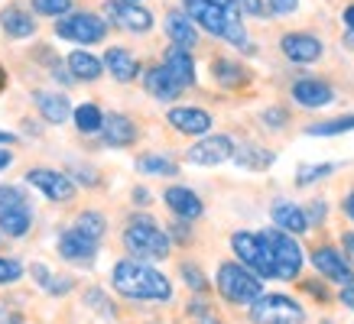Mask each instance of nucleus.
I'll return each mask as SVG.
<instances>
[{
	"label": "nucleus",
	"instance_id": "1",
	"mask_svg": "<svg viewBox=\"0 0 354 324\" xmlns=\"http://www.w3.org/2000/svg\"><path fill=\"white\" fill-rule=\"evenodd\" d=\"M111 285L118 295L130 302H169L172 298V282L160 270L147 266L143 259H120L114 272H111Z\"/></svg>",
	"mask_w": 354,
	"mask_h": 324
},
{
	"label": "nucleus",
	"instance_id": "2",
	"mask_svg": "<svg viewBox=\"0 0 354 324\" xmlns=\"http://www.w3.org/2000/svg\"><path fill=\"white\" fill-rule=\"evenodd\" d=\"M124 247L133 259H166L172 247L169 230H162L153 217H130L124 227Z\"/></svg>",
	"mask_w": 354,
	"mask_h": 324
},
{
	"label": "nucleus",
	"instance_id": "3",
	"mask_svg": "<svg viewBox=\"0 0 354 324\" xmlns=\"http://www.w3.org/2000/svg\"><path fill=\"white\" fill-rule=\"evenodd\" d=\"M215 285L221 292V298H227L231 305H250L263 295V282L254 270H247L244 263H221L215 276Z\"/></svg>",
	"mask_w": 354,
	"mask_h": 324
},
{
	"label": "nucleus",
	"instance_id": "4",
	"mask_svg": "<svg viewBox=\"0 0 354 324\" xmlns=\"http://www.w3.org/2000/svg\"><path fill=\"white\" fill-rule=\"evenodd\" d=\"M32 227V211L30 198L13 188V185H0V234L10 240H20L30 234Z\"/></svg>",
	"mask_w": 354,
	"mask_h": 324
},
{
	"label": "nucleus",
	"instance_id": "5",
	"mask_svg": "<svg viewBox=\"0 0 354 324\" xmlns=\"http://www.w3.org/2000/svg\"><path fill=\"white\" fill-rule=\"evenodd\" d=\"M231 250L237 253V263H244L247 270H254L260 279H277V263L270 253L267 240L250 230H237L231 234Z\"/></svg>",
	"mask_w": 354,
	"mask_h": 324
},
{
	"label": "nucleus",
	"instance_id": "6",
	"mask_svg": "<svg viewBox=\"0 0 354 324\" xmlns=\"http://www.w3.org/2000/svg\"><path fill=\"white\" fill-rule=\"evenodd\" d=\"M260 237L267 240L273 263H277V279H296L302 272V247L296 243V234H286L279 227H267L260 230Z\"/></svg>",
	"mask_w": 354,
	"mask_h": 324
},
{
	"label": "nucleus",
	"instance_id": "7",
	"mask_svg": "<svg viewBox=\"0 0 354 324\" xmlns=\"http://www.w3.org/2000/svg\"><path fill=\"white\" fill-rule=\"evenodd\" d=\"M250 321L254 324H306V308L290 295H260L250 305Z\"/></svg>",
	"mask_w": 354,
	"mask_h": 324
},
{
	"label": "nucleus",
	"instance_id": "8",
	"mask_svg": "<svg viewBox=\"0 0 354 324\" xmlns=\"http://www.w3.org/2000/svg\"><path fill=\"white\" fill-rule=\"evenodd\" d=\"M55 32H59L62 39L91 45V43H101V39L108 36V20H101L97 13H88V10L65 13V17H59V23H55Z\"/></svg>",
	"mask_w": 354,
	"mask_h": 324
},
{
	"label": "nucleus",
	"instance_id": "9",
	"mask_svg": "<svg viewBox=\"0 0 354 324\" xmlns=\"http://www.w3.org/2000/svg\"><path fill=\"white\" fill-rule=\"evenodd\" d=\"M26 185L39 188V192H43L49 201H55V205H68V201L75 198V182H72V179H68L65 172L43 169V165L26 172Z\"/></svg>",
	"mask_w": 354,
	"mask_h": 324
},
{
	"label": "nucleus",
	"instance_id": "10",
	"mask_svg": "<svg viewBox=\"0 0 354 324\" xmlns=\"http://www.w3.org/2000/svg\"><path fill=\"white\" fill-rule=\"evenodd\" d=\"M234 150L237 146L231 136H225V133H205L202 140L185 152V159L192 165H221V162L234 159Z\"/></svg>",
	"mask_w": 354,
	"mask_h": 324
},
{
	"label": "nucleus",
	"instance_id": "11",
	"mask_svg": "<svg viewBox=\"0 0 354 324\" xmlns=\"http://www.w3.org/2000/svg\"><path fill=\"white\" fill-rule=\"evenodd\" d=\"M183 10L195 20V26H202L205 32L221 36V39H225L231 17L237 13V10H227V7H218V3H212V0H183Z\"/></svg>",
	"mask_w": 354,
	"mask_h": 324
},
{
	"label": "nucleus",
	"instance_id": "12",
	"mask_svg": "<svg viewBox=\"0 0 354 324\" xmlns=\"http://www.w3.org/2000/svg\"><path fill=\"white\" fill-rule=\"evenodd\" d=\"M104 17L127 32H150L153 30V13L143 10L140 3H127V0H108V3H104Z\"/></svg>",
	"mask_w": 354,
	"mask_h": 324
},
{
	"label": "nucleus",
	"instance_id": "13",
	"mask_svg": "<svg viewBox=\"0 0 354 324\" xmlns=\"http://www.w3.org/2000/svg\"><path fill=\"white\" fill-rule=\"evenodd\" d=\"M312 266L322 272L325 279L338 282V285H348V282H354V266H351V259L344 256V250L315 247V250H312Z\"/></svg>",
	"mask_w": 354,
	"mask_h": 324
},
{
	"label": "nucleus",
	"instance_id": "14",
	"mask_svg": "<svg viewBox=\"0 0 354 324\" xmlns=\"http://www.w3.org/2000/svg\"><path fill=\"white\" fill-rule=\"evenodd\" d=\"M279 49L283 55L296 65H309V62H319L325 52V45L319 36H312V32H286L283 39H279Z\"/></svg>",
	"mask_w": 354,
	"mask_h": 324
},
{
	"label": "nucleus",
	"instance_id": "15",
	"mask_svg": "<svg viewBox=\"0 0 354 324\" xmlns=\"http://www.w3.org/2000/svg\"><path fill=\"white\" fill-rule=\"evenodd\" d=\"M59 256L65 263H75V266H91L97 259V243L88 240L85 234H78L75 227H68V230H62V237H59Z\"/></svg>",
	"mask_w": 354,
	"mask_h": 324
},
{
	"label": "nucleus",
	"instance_id": "16",
	"mask_svg": "<svg viewBox=\"0 0 354 324\" xmlns=\"http://www.w3.org/2000/svg\"><path fill=\"white\" fill-rule=\"evenodd\" d=\"M166 123H172V130H179L185 136H205L215 120L202 108H172L169 114H166Z\"/></svg>",
	"mask_w": 354,
	"mask_h": 324
},
{
	"label": "nucleus",
	"instance_id": "17",
	"mask_svg": "<svg viewBox=\"0 0 354 324\" xmlns=\"http://www.w3.org/2000/svg\"><path fill=\"white\" fill-rule=\"evenodd\" d=\"M292 101L299 104V108L306 110H319V108H328L335 101V91L325 81H319V78H299L296 85H292Z\"/></svg>",
	"mask_w": 354,
	"mask_h": 324
},
{
	"label": "nucleus",
	"instance_id": "18",
	"mask_svg": "<svg viewBox=\"0 0 354 324\" xmlns=\"http://www.w3.org/2000/svg\"><path fill=\"white\" fill-rule=\"evenodd\" d=\"M162 201H166V207H169L172 214L183 217V221H198V217L205 214L202 198H198L192 188H185V185H172V188H166Z\"/></svg>",
	"mask_w": 354,
	"mask_h": 324
},
{
	"label": "nucleus",
	"instance_id": "19",
	"mask_svg": "<svg viewBox=\"0 0 354 324\" xmlns=\"http://www.w3.org/2000/svg\"><path fill=\"white\" fill-rule=\"evenodd\" d=\"M101 140L111 150H124V146H133L137 143V123L127 117V114H108L104 117V127H101Z\"/></svg>",
	"mask_w": 354,
	"mask_h": 324
},
{
	"label": "nucleus",
	"instance_id": "20",
	"mask_svg": "<svg viewBox=\"0 0 354 324\" xmlns=\"http://www.w3.org/2000/svg\"><path fill=\"white\" fill-rule=\"evenodd\" d=\"M270 217H273V224L279 227V230H286V234H306L309 230V217H306V207L292 205V201H286V198H277L273 201V207H270Z\"/></svg>",
	"mask_w": 354,
	"mask_h": 324
},
{
	"label": "nucleus",
	"instance_id": "21",
	"mask_svg": "<svg viewBox=\"0 0 354 324\" xmlns=\"http://www.w3.org/2000/svg\"><path fill=\"white\" fill-rule=\"evenodd\" d=\"M162 65L169 68V75L179 81L183 88H192L195 85V59H192V49H185V45H176L172 43L162 55Z\"/></svg>",
	"mask_w": 354,
	"mask_h": 324
},
{
	"label": "nucleus",
	"instance_id": "22",
	"mask_svg": "<svg viewBox=\"0 0 354 324\" xmlns=\"http://www.w3.org/2000/svg\"><path fill=\"white\" fill-rule=\"evenodd\" d=\"M143 88H147L150 97H156V101H176V97L183 94V85L169 75V68H166V65H153V68H147V75H143Z\"/></svg>",
	"mask_w": 354,
	"mask_h": 324
},
{
	"label": "nucleus",
	"instance_id": "23",
	"mask_svg": "<svg viewBox=\"0 0 354 324\" xmlns=\"http://www.w3.org/2000/svg\"><path fill=\"white\" fill-rule=\"evenodd\" d=\"M162 26H166V36H169L176 45H185V49L198 45V30H195V20L185 10H169Z\"/></svg>",
	"mask_w": 354,
	"mask_h": 324
},
{
	"label": "nucleus",
	"instance_id": "24",
	"mask_svg": "<svg viewBox=\"0 0 354 324\" xmlns=\"http://www.w3.org/2000/svg\"><path fill=\"white\" fill-rule=\"evenodd\" d=\"M36 108H39L46 123H55V127L75 114V110H72V101L65 94H59V91H36Z\"/></svg>",
	"mask_w": 354,
	"mask_h": 324
},
{
	"label": "nucleus",
	"instance_id": "25",
	"mask_svg": "<svg viewBox=\"0 0 354 324\" xmlns=\"http://www.w3.org/2000/svg\"><path fill=\"white\" fill-rule=\"evenodd\" d=\"M104 68H108V75L114 78V81H120V85H127V81H133L140 72L137 59H133V52H127V49H120V45H111L108 52H104Z\"/></svg>",
	"mask_w": 354,
	"mask_h": 324
},
{
	"label": "nucleus",
	"instance_id": "26",
	"mask_svg": "<svg viewBox=\"0 0 354 324\" xmlns=\"http://www.w3.org/2000/svg\"><path fill=\"white\" fill-rule=\"evenodd\" d=\"M0 30L7 32L10 39H26L36 32V20L23 7H3L0 10Z\"/></svg>",
	"mask_w": 354,
	"mask_h": 324
},
{
	"label": "nucleus",
	"instance_id": "27",
	"mask_svg": "<svg viewBox=\"0 0 354 324\" xmlns=\"http://www.w3.org/2000/svg\"><path fill=\"white\" fill-rule=\"evenodd\" d=\"M65 65L72 68L75 81H97V78L104 75V59H95V55L85 52V49H75V52H68Z\"/></svg>",
	"mask_w": 354,
	"mask_h": 324
},
{
	"label": "nucleus",
	"instance_id": "28",
	"mask_svg": "<svg viewBox=\"0 0 354 324\" xmlns=\"http://www.w3.org/2000/svg\"><path fill=\"white\" fill-rule=\"evenodd\" d=\"M234 162L247 172H263L273 165V152L263 150V146H254V143H244L234 150Z\"/></svg>",
	"mask_w": 354,
	"mask_h": 324
},
{
	"label": "nucleus",
	"instance_id": "29",
	"mask_svg": "<svg viewBox=\"0 0 354 324\" xmlns=\"http://www.w3.org/2000/svg\"><path fill=\"white\" fill-rule=\"evenodd\" d=\"M212 75H215L218 85H225V88H237L247 81V72L237 62H231V59H215L212 62Z\"/></svg>",
	"mask_w": 354,
	"mask_h": 324
},
{
	"label": "nucleus",
	"instance_id": "30",
	"mask_svg": "<svg viewBox=\"0 0 354 324\" xmlns=\"http://www.w3.org/2000/svg\"><path fill=\"white\" fill-rule=\"evenodd\" d=\"M72 117H75L78 133H85V136L101 133V127H104V110L97 108V104H82V108H75Z\"/></svg>",
	"mask_w": 354,
	"mask_h": 324
},
{
	"label": "nucleus",
	"instance_id": "31",
	"mask_svg": "<svg viewBox=\"0 0 354 324\" xmlns=\"http://www.w3.org/2000/svg\"><path fill=\"white\" fill-rule=\"evenodd\" d=\"M78 230V234H85L88 240H101L104 234H108V221H104V214L101 211H82V214L75 217V224H72Z\"/></svg>",
	"mask_w": 354,
	"mask_h": 324
},
{
	"label": "nucleus",
	"instance_id": "32",
	"mask_svg": "<svg viewBox=\"0 0 354 324\" xmlns=\"http://www.w3.org/2000/svg\"><path fill=\"white\" fill-rule=\"evenodd\" d=\"M354 130V114H344V117H332V120H319L306 127V136H338V133H351Z\"/></svg>",
	"mask_w": 354,
	"mask_h": 324
},
{
	"label": "nucleus",
	"instance_id": "33",
	"mask_svg": "<svg viewBox=\"0 0 354 324\" xmlns=\"http://www.w3.org/2000/svg\"><path fill=\"white\" fill-rule=\"evenodd\" d=\"M137 169L143 175H162V179H169V175H179V165L166 156H156V152H147V156H140L137 159Z\"/></svg>",
	"mask_w": 354,
	"mask_h": 324
},
{
	"label": "nucleus",
	"instance_id": "34",
	"mask_svg": "<svg viewBox=\"0 0 354 324\" xmlns=\"http://www.w3.org/2000/svg\"><path fill=\"white\" fill-rule=\"evenodd\" d=\"M338 165L335 162H319V165H299V172H296V185H312L325 179V175H332Z\"/></svg>",
	"mask_w": 354,
	"mask_h": 324
},
{
	"label": "nucleus",
	"instance_id": "35",
	"mask_svg": "<svg viewBox=\"0 0 354 324\" xmlns=\"http://www.w3.org/2000/svg\"><path fill=\"white\" fill-rule=\"evenodd\" d=\"M32 10L39 13V17H65V13H72V0H32Z\"/></svg>",
	"mask_w": 354,
	"mask_h": 324
},
{
	"label": "nucleus",
	"instance_id": "36",
	"mask_svg": "<svg viewBox=\"0 0 354 324\" xmlns=\"http://www.w3.org/2000/svg\"><path fill=\"white\" fill-rule=\"evenodd\" d=\"M23 279V263L13 256H0V285H13Z\"/></svg>",
	"mask_w": 354,
	"mask_h": 324
},
{
	"label": "nucleus",
	"instance_id": "37",
	"mask_svg": "<svg viewBox=\"0 0 354 324\" xmlns=\"http://www.w3.org/2000/svg\"><path fill=\"white\" fill-rule=\"evenodd\" d=\"M183 279H185V285L192 292H208V279H205V272L198 270V266H192V263H183Z\"/></svg>",
	"mask_w": 354,
	"mask_h": 324
},
{
	"label": "nucleus",
	"instance_id": "38",
	"mask_svg": "<svg viewBox=\"0 0 354 324\" xmlns=\"http://www.w3.org/2000/svg\"><path fill=\"white\" fill-rule=\"evenodd\" d=\"M85 305H91L97 314H114V305H111V298L101 289H88L85 292Z\"/></svg>",
	"mask_w": 354,
	"mask_h": 324
},
{
	"label": "nucleus",
	"instance_id": "39",
	"mask_svg": "<svg viewBox=\"0 0 354 324\" xmlns=\"http://www.w3.org/2000/svg\"><path fill=\"white\" fill-rule=\"evenodd\" d=\"M189 314H192L195 324H221V318L212 312V305H205V302H192L189 305Z\"/></svg>",
	"mask_w": 354,
	"mask_h": 324
},
{
	"label": "nucleus",
	"instance_id": "40",
	"mask_svg": "<svg viewBox=\"0 0 354 324\" xmlns=\"http://www.w3.org/2000/svg\"><path fill=\"white\" fill-rule=\"evenodd\" d=\"M237 13H244V17H267L270 3L267 0H237Z\"/></svg>",
	"mask_w": 354,
	"mask_h": 324
},
{
	"label": "nucleus",
	"instance_id": "41",
	"mask_svg": "<svg viewBox=\"0 0 354 324\" xmlns=\"http://www.w3.org/2000/svg\"><path fill=\"white\" fill-rule=\"evenodd\" d=\"M260 120H263L267 127L279 130V127H283V123H286V120H290V114H286V110H283V108H267V110H263V114H260Z\"/></svg>",
	"mask_w": 354,
	"mask_h": 324
},
{
	"label": "nucleus",
	"instance_id": "42",
	"mask_svg": "<svg viewBox=\"0 0 354 324\" xmlns=\"http://www.w3.org/2000/svg\"><path fill=\"white\" fill-rule=\"evenodd\" d=\"M72 289H75V282L68 279V276H53V279H49V285H46V292H49V295H68Z\"/></svg>",
	"mask_w": 354,
	"mask_h": 324
},
{
	"label": "nucleus",
	"instance_id": "43",
	"mask_svg": "<svg viewBox=\"0 0 354 324\" xmlns=\"http://www.w3.org/2000/svg\"><path fill=\"white\" fill-rule=\"evenodd\" d=\"M0 324H23V312H17L10 302H0Z\"/></svg>",
	"mask_w": 354,
	"mask_h": 324
},
{
	"label": "nucleus",
	"instance_id": "44",
	"mask_svg": "<svg viewBox=\"0 0 354 324\" xmlns=\"http://www.w3.org/2000/svg\"><path fill=\"white\" fill-rule=\"evenodd\" d=\"M267 3H270V13H277V17H290L299 7V0H267Z\"/></svg>",
	"mask_w": 354,
	"mask_h": 324
},
{
	"label": "nucleus",
	"instance_id": "45",
	"mask_svg": "<svg viewBox=\"0 0 354 324\" xmlns=\"http://www.w3.org/2000/svg\"><path fill=\"white\" fill-rule=\"evenodd\" d=\"M189 224H192V221H183V217H179V221L172 224L169 237H172V240H179V243H189V237H192V230H189Z\"/></svg>",
	"mask_w": 354,
	"mask_h": 324
},
{
	"label": "nucleus",
	"instance_id": "46",
	"mask_svg": "<svg viewBox=\"0 0 354 324\" xmlns=\"http://www.w3.org/2000/svg\"><path fill=\"white\" fill-rule=\"evenodd\" d=\"M306 217H309V224H322L325 221V201L322 198H315V201L306 207Z\"/></svg>",
	"mask_w": 354,
	"mask_h": 324
},
{
	"label": "nucleus",
	"instance_id": "47",
	"mask_svg": "<svg viewBox=\"0 0 354 324\" xmlns=\"http://www.w3.org/2000/svg\"><path fill=\"white\" fill-rule=\"evenodd\" d=\"M30 276L36 279V285H43V289L49 285V279H53V272L46 270L43 263H30Z\"/></svg>",
	"mask_w": 354,
	"mask_h": 324
},
{
	"label": "nucleus",
	"instance_id": "48",
	"mask_svg": "<svg viewBox=\"0 0 354 324\" xmlns=\"http://www.w3.org/2000/svg\"><path fill=\"white\" fill-rule=\"evenodd\" d=\"M338 298H342V305H344V308H351V312H354V282H348V285H342V295H338Z\"/></svg>",
	"mask_w": 354,
	"mask_h": 324
},
{
	"label": "nucleus",
	"instance_id": "49",
	"mask_svg": "<svg viewBox=\"0 0 354 324\" xmlns=\"http://www.w3.org/2000/svg\"><path fill=\"white\" fill-rule=\"evenodd\" d=\"M342 250H344V256L351 259V266H354V230L342 237Z\"/></svg>",
	"mask_w": 354,
	"mask_h": 324
},
{
	"label": "nucleus",
	"instance_id": "50",
	"mask_svg": "<svg viewBox=\"0 0 354 324\" xmlns=\"http://www.w3.org/2000/svg\"><path fill=\"white\" fill-rule=\"evenodd\" d=\"M133 205H140V207H147L150 205V192H147V188H133Z\"/></svg>",
	"mask_w": 354,
	"mask_h": 324
},
{
	"label": "nucleus",
	"instance_id": "51",
	"mask_svg": "<svg viewBox=\"0 0 354 324\" xmlns=\"http://www.w3.org/2000/svg\"><path fill=\"white\" fill-rule=\"evenodd\" d=\"M342 211H344V214H348V221H351V224H354V192H348V194H344Z\"/></svg>",
	"mask_w": 354,
	"mask_h": 324
},
{
	"label": "nucleus",
	"instance_id": "52",
	"mask_svg": "<svg viewBox=\"0 0 354 324\" xmlns=\"http://www.w3.org/2000/svg\"><path fill=\"white\" fill-rule=\"evenodd\" d=\"M342 20H344V26H348V30H354V7H344Z\"/></svg>",
	"mask_w": 354,
	"mask_h": 324
},
{
	"label": "nucleus",
	"instance_id": "53",
	"mask_svg": "<svg viewBox=\"0 0 354 324\" xmlns=\"http://www.w3.org/2000/svg\"><path fill=\"white\" fill-rule=\"evenodd\" d=\"M10 162H13V152H10V150H0V172H3V169H7Z\"/></svg>",
	"mask_w": 354,
	"mask_h": 324
},
{
	"label": "nucleus",
	"instance_id": "54",
	"mask_svg": "<svg viewBox=\"0 0 354 324\" xmlns=\"http://www.w3.org/2000/svg\"><path fill=\"white\" fill-rule=\"evenodd\" d=\"M13 143H17V136L7 133V130H0V146H13Z\"/></svg>",
	"mask_w": 354,
	"mask_h": 324
},
{
	"label": "nucleus",
	"instance_id": "55",
	"mask_svg": "<svg viewBox=\"0 0 354 324\" xmlns=\"http://www.w3.org/2000/svg\"><path fill=\"white\" fill-rule=\"evenodd\" d=\"M218 7H227V10H237V0H212Z\"/></svg>",
	"mask_w": 354,
	"mask_h": 324
},
{
	"label": "nucleus",
	"instance_id": "56",
	"mask_svg": "<svg viewBox=\"0 0 354 324\" xmlns=\"http://www.w3.org/2000/svg\"><path fill=\"white\" fill-rule=\"evenodd\" d=\"M3 88H7V72L0 68V91H3Z\"/></svg>",
	"mask_w": 354,
	"mask_h": 324
},
{
	"label": "nucleus",
	"instance_id": "57",
	"mask_svg": "<svg viewBox=\"0 0 354 324\" xmlns=\"http://www.w3.org/2000/svg\"><path fill=\"white\" fill-rule=\"evenodd\" d=\"M344 43H348V45L354 49V30H348V36H344Z\"/></svg>",
	"mask_w": 354,
	"mask_h": 324
},
{
	"label": "nucleus",
	"instance_id": "58",
	"mask_svg": "<svg viewBox=\"0 0 354 324\" xmlns=\"http://www.w3.org/2000/svg\"><path fill=\"white\" fill-rule=\"evenodd\" d=\"M127 3H140V0H127Z\"/></svg>",
	"mask_w": 354,
	"mask_h": 324
}]
</instances>
